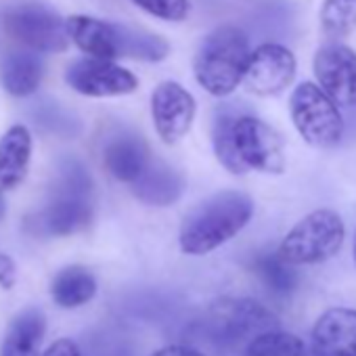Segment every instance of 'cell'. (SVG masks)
I'll list each match as a JSON object with an SVG mask.
<instances>
[{
  "instance_id": "cell-1",
  "label": "cell",
  "mask_w": 356,
  "mask_h": 356,
  "mask_svg": "<svg viewBox=\"0 0 356 356\" xmlns=\"http://www.w3.org/2000/svg\"><path fill=\"white\" fill-rule=\"evenodd\" d=\"M212 145L216 159L231 174L250 170L262 174L285 172V147L281 134L264 120L250 113L218 111L212 124Z\"/></svg>"
},
{
  "instance_id": "cell-2",
  "label": "cell",
  "mask_w": 356,
  "mask_h": 356,
  "mask_svg": "<svg viewBox=\"0 0 356 356\" xmlns=\"http://www.w3.org/2000/svg\"><path fill=\"white\" fill-rule=\"evenodd\" d=\"M254 216V200L243 191H220L185 214L178 243L187 256H206L237 237Z\"/></svg>"
},
{
  "instance_id": "cell-3",
  "label": "cell",
  "mask_w": 356,
  "mask_h": 356,
  "mask_svg": "<svg viewBox=\"0 0 356 356\" xmlns=\"http://www.w3.org/2000/svg\"><path fill=\"white\" fill-rule=\"evenodd\" d=\"M65 26L70 40L92 59H136L145 63H157L170 53L165 38L143 28L103 22L86 15H72L65 19Z\"/></svg>"
},
{
  "instance_id": "cell-4",
  "label": "cell",
  "mask_w": 356,
  "mask_h": 356,
  "mask_svg": "<svg viewBox=\"0 0 356 356\" xmlns=\"http://www.w3.org/2000/svg\"><path fill=\"white\" fill-rule=\"evenodd\" d=\"M92 187V178L80 161H63L53 200L28 218L30 233L38 237H70L88 229L95 220Z\"/></svg>"
},
{
  "instance_id": "cell-5",
  "label": "cell",
  "mask_w": 356,
  "mask_h": 356,
  "mask_svg": "<svg viewBox=\"0 0 356 356\" xmlns=\"http://www.w3.org/2000/svg\"><path fill=\"white\" fill-rule=\"evenodd\" d=\"M252 49L245 32L235 26L212 30L193 59L197 84L212 97H229L245 78Z\"/></svg>"
},
{
  "instance_id": "cell-6",
  "label": "cell",
  "mask_w": 356,
  "mask_h": 356,
  "mask_svg": "<svg viewBox=\"0 0 356 356\" xmlns=\"http://www.w3.org/2000/svg\"><path fill=\"white\" fill-rule=\"evenodd\" d=\"M346 225L333 210L306 214L279 243V254L293 266H312L331 260L343 245Z\"/></svg>"
},
{
  "instance_id": "cell-7",
  "label": "cell",
  "mask_w": 356,
  "mask_h": 356,
  "mask_svg": "<svg viewBox=\"0 0 356 356\" xmlns=\"http://www.w3.org/2000/svg\"><path fill=\"white\" fill-rule=\"evenodd\" d=\"M289 113L300 136L314 149H333L343 136L339 107L321 90L318 84L302 82L289 99Z\"/></svg>"
},
{
  "instance_id": "cell-8",
  "label": "cell",
  "mask_w": 356,
  "mask_h": 356,
  "mask_svg": "<svg viewBox=\"0 0 356 356\" xmlns=\"http://www.w3.org/2000/svg\"><path fill=\"white\" fill-rule=\"evenodd\" d=\"M206 327L210 335L222 346L243 348L258 335L281 329L277 316L252 298H222L208 310Z\"/></svg>"
},
{
  "instance_id": "cell-9",
  "label": "cell",
  "mask_w": 356,
  "mask_h": 356,
  "mask_svg": "<svg viewBox=\"0 0 356 356\" xmlns=\"http://www.w3.org/2000/svg\"><path fill=\"white\" fill-rule=\"evenodd\" d=\"M7 34L36 53H61L67 49L65 22L42 3H19L5 13Z\"/></svg>"
},
{
  "instance_id": "cell-10",
  "label": "cell",
  "mask_w": 356,
  "mask_h": 356,
  "mask_svg": "<svg viewBox=\"0 0 356 356\" xmlns=\"http://www.w3.org/2000/svg\"><path fill=\"white\" fill-rule=\"evenodd\" d=\"M314 76L321 90L337 107H356V53L339 40H329L314 55Z\"/></svg>"
},
{
  "instance_id": "cell-11",
  "label": "cell",
  "mask_w": 356,
  "mask_h": 356,
  "mask_svg": "<svg viewBox=\"0 0 356 356\" xmlns=\"http://www.w3.org/2000/svg\"><path fill=\"white\" fill-rule=\"evenodd\" d=\"M195 99L178 82H161L151 95V118L157 136L165 145L183 140L195 120Z\"/></svg>"
},
{
  "instance_id": "cell-12",
  "label": "cell",
  "mask_w": 356,
  "mask_h": 356,
  "mask_svg": "<svg viewBox=\"0 0 356 356\" xmlns=\"http://www.w3.org/2000/svg\"><path fill=\"white\" fill-rule=\"evenodd\" d=\"M296 70V57L287 47L264 42L252 51L243 86L256 97H277L293 82Z\"/></svg>"
},
{
  "instance_id": "cell-13",
  "label": "cell",
  "mask_w": 356,
  "mask_h": 356,
  "mask_svg": "<svg viewBox=\"0 0 356 356\" xmlns=\"http://www.w3.org/2000/svg\"><path fill=\"white\" fill-rule=\"evenodd\" d=\"M65 82L70 88L84 97H122L130 95L138 88L136 76L113 63L103 59H78L65 70Z\"/></svg>"
},
{
  "instance_id": "cell-14",
  "label": "cell",
  "mask_w": 356,
  "mask_h": 356,
  "mask_svg": "<svg viewBox=\"0 0 356 356\" xmlns=\"http://www.w3.org/2000/svg\"><path fill=\"white\" fill-rule=\"evenodd\" d=\"M155 157L149 151L145 138L136 132L122 130L115 132L103 147V163L115 181L124 185H134L151 165Z\"/></svg>"
},
{
  "instance_id": "cell-15",
  "label": "cell",
  "mask_w": 356,
  "mask_h": 356,
  "mask_svg": "<svg viewBox=\"0 0 356 356\" xmlns=\"http://www.w3.org/2000/svg\"><path fill=\"white\" fill-rule=\"evenodd\" d=\"M308 356H356V310L329 308L312 327Z\"/></svg>"
},
{
  "instance_id": "cell-16",
  "label": "cell",
  "mask_w": 356,
  "mask_h": 356,
  "mask_svg": "<svg viewBox=\"0 0 356 356\" xmlns=\"http://www.w3.org/2000/svg\"><path fill=\"white\" fill-rule=\"evenodd\" d=\"M130 189L138 202L155 208H168L183 197L187 181L181 170H176L161 159H153L145 174Z\"/></svg>"
},
{
  "instance_id": "cell-17",
  "label": "cell",
  "mask_w": 356,
  "mask_h": 356,
  "mask_svg": "<svg viewBox=\"0 0 356 356\" xmlns=\"http://www.w3.org/2000/svg\"><path fill=\"white\" fill-rule=\"evenodd\" d=\"M32 159V134L15 124L0 136V195L17 189L28 176Z\"/></svg>"
},
{
  "instance_id": "cell-18",
  "label": "cell",
  "mask_w": 356,
  "mask_h": 356,
  "mask_svg": "<svg viewBox=\"0 0 356 356\" xmlns=\"http://www.w3.org/2000/svg\"><path fill=\"white\" fill-rule=\"evenodd\" d=\"M42 61L34 51H13L0 61V84L11 97H28L42 82Z\"/></svg>"
},
{
  "instance_id": "cell-19",
  "label": "cell",
  "mask_w": 356,
  "mask_h": 356,
  "mask_svg": "<svg viewBox=\"0 0 356 356\" xmlns=\"http://www.w3.org/2000/svg\"><path fill=\"white\" fill-rule=\"evenodd\" d=\"M47 333V316L38 308L22 310L9 325L0 356H40V343Z\"/></svg>"
},
{
  "instance_id": "cell-20",
  "label": "cell",
  "mask_w": 356,
  "mask_h": 356,
  "mask_svg": "<svg viewBox=\"0 0 356 356\" xmlns=\"http://www.w3.org/2000/svg\"><path fill=\"white\" fill-rule=\"evenodd\" d=\"M97 279L86 266L72 264L55 275L51 283V296L57 306L72 310L88 304L97 296Z\"/></svg>"
},
{
  "instance_id": "cell-21",
  "label": "cell",
  "mask_w": 356,
  "mask_h": 356,
  "mask_svg": "<svg viewBox=\"0 0 356 356\" xmlns=\"http://www.w3.org/2000/svg\"><path fill=\"white\" fill-rule=\"evenodd\" d=\"M252 273L260 279V283L277 298H287L296 291L300 283V275L293 264L285 262L279 250H262L256 252L250 260Z\"/></svg>"
},
{
  "instance_id": "cell-22",
  "label": "cell",
  "mask_w": 356,
  "mask_h": 356,
  "mask_svg": "<svg viewBox=\"0 0 356 356\" xmlns=\"http://www.w3.org/2000/svg\"><path fill=\"white\" fill-rule=\"evenodd\" d=\"M241 356H308L304 341L283 329L266 331L254 337L241 352Z\"/></svg>"
},
{
  "instance_id": "cell-23",
  "label": "cell",
  "mask_w": 356,
  "mask_h": 356,
  "mask_svg": "<svg viewBox=\"0 0 356 356\" xmlns=\"http://www.w3.org/2000/svg\"><path fill=\"white\" fill-rule=\"evenodd\" d=\"M323 32L333 38H346L356 30V0H325L321 7Z\"/></svg>"
},
{
  "instance_id": "cell-24",
  "label": "cell",
  "mask_w": 356,
  "mask_h": 356,
  "mask_svg": "<svg viewBox=\"0 0 356 356\" xmlns=\"http://www.w3.org/2000/svg\"><path fill=\"white\" fill-rule=\"evenodd\" d=\"M132 3L163 22H185L189 15V0H132Z\"/></svg>"
},
{
  "instance_id": "cell-25",
  "label": "cell",
  "mask_w": 356,
  "mask_h": 356,
  "mask_svg": "<svg viewBox=\"0 0 356 356\" xmlns=\"http://www.w3.org/2000/svg\"><path fill=\"white\" fill-rule=\"evenodd\" d=\"M17 283V264L11 256L0 252V287L13 289Z\"/></svg>"
},
{
  "instance_id": "cell-26",
  "label": "cell",
  "mask_w": 356,
  "mask_h": 356,
  "mask_svg": "<svg viewBox=\"0 0 356 356\" xmlns=\"http://www.w3.org/2000/svg\"><path fill=\"white\" fill-rule=\"evenodd\" d=\"M40 356H82V352L74 339L61 337V339L53 341L44 352H40Z\"/></svg>"
},
{
  "instance_id": "cell-27",
  "label": "cell",
  "mask_w": 356,
  "mask_h": 356,
  "mask_svg": "<svg viewBox=\"0 0 356 356\" xmlns=\"http://www.w3.org/2000/svg\"><path fill=\"white\" fill-rule=\"evenodd\" d=\"M151 356H208V354H204L202 350H197L193 346H181V343H176V346H165V348L153 352Z\"/></svg>"
},
{
  "instance_id": "cell-28",
  "label": "cell",
  "mask_w": 356,
  "mask_h": 356,
  "mask_svg": "<svg viewBox=\"0 0 356 356\" xmlns=\"http://www.w3.org/2000/svg\"><path fill=\"white\" fill-rule=\"evenodd\" d=\"M352 258H354V264H356V233H354V245H352Z\"/></svg>"
},
{
  "instance_id": "cell-29",
  "label": "cell",
  "mask_w": 356,
  "mask_h": 356,
  "mask_svg": "<svg viewBox=\"0 0 356 356\" xmlns=\"http://www.w3.org/2000/svg\"><path fill=\"white\" fill-rule=\"evenodd\" d=\"M3 214H5V202H3V197H0V218H3Z\"/></svg>"
}]
</instances>
